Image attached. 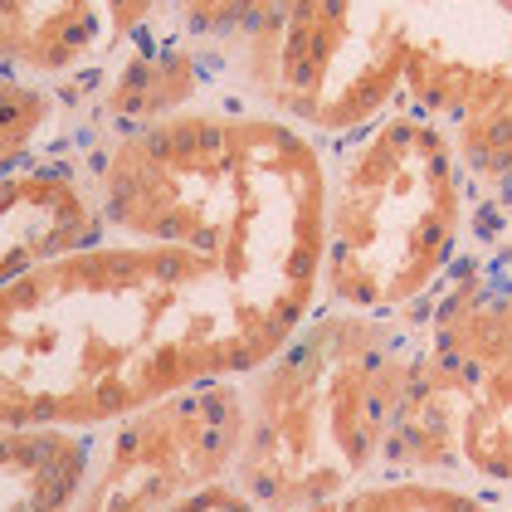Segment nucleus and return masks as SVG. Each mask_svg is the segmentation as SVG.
Returning a JSON list of instances; mask_svg holds the SVG:
<instances>
[{
  "instance_id": "nucleus-4",
  "label": "nucleus",
  "mask_w": 512,
  "mask_h": 512,
  "mask_svg": "<svg viewBox=\"0 0 512 512\" xmlns=\"http://www.w3.org/2000/svg\"><path fill=\"white\" fill-rule=\"evenodd\" d=\"M420 371L410 313L317 308L278 352L239 376L235 478L264 512H303L386 478Z\"/></svg>"
},
{
  "instance_id": "nucleus-3",
  "label": "nucleus",
  "mask_w": 512,
  "mask_h": 512,
  "mask_svg": "<svg viewBox=\"0 0 512 512\" xmlns=\"http://www.w3.org/2000/svg\"><path fill=\"white\" fill-rule=\"evenodd\" d=\"M215 79L322 142L420 113L464 157L478 215L512 205V0H293Z\"/></svg>"
},
{
  "instance_id": "nucleus-6",
  "label": "nucleus",
  "mask_w": 512,
  "mask_h": 512,
  "mask_svg": "<svg viewBox=\"0 0 512 512\" xmlns=\"http://www.w3.org/2000/svg\"><path fill=\"white\" fill-rule=\"evenodd\" d=\"M420 381L459 439L464 478L512 488V205L473 220L459 264L410 313Z\"/></svg>"
},
{
  "instance_id": "nucleus-12",
  "label": "nucleus",
  "mask_w": 512,
  "mask_h": 512,
  "mask_svg": "<svg viewBox=\"0 0 512 512\" xmlns=\"http://www.w3.org/2000/svg\"><path fill=\"white\" fill-rule=\"evenodd\" d=\"M303 512H512L503 493L444 478H376Z\"/></svg>"
},
{
  "instance_id": "nucleus-14",
  "label": "nucleus",
  "mask_w": 512,
  "mask_h": 512,
  "mask_svg": "<svg viewBox=\"0 0 512 512\" xmlns=\"http://www.w3.org/2000/svg\"><path fill=\"white\" fill-rule=\"evenodd\" d=\"M166 512H264L244 488H239L235 478H220V483H205V488H196L191 498H181L176 508Z\"/></svg>"
},
{
  "instance_id": "nucleus-10",
  "label": "nucleus",
  "mask_w": 512,
  "mask_h": 512,
  "mask_svg": "<svg viewBox=\"0 0 512 512\" xmlns=\"http://www.w3.org/2000/svg\"><path fill=\"white\" fill-rule=\"evenodd\" d=\"M93 464V430L0 420V512H74Z\"/></svg>"
},
{
  "instance_id": "nucleus-11",
  "label": "nucleus",
  "mask_w": 512,
  "mask_h": 512,
  "mask_svg": "<svg viewBox=\"0 0 512 512\" xmlns=\"http://www.w3.org/2000/svg\"><path fill=\"white\" fill-rule=\"evenodd\" d=\"M288 10H293V0H166L157 25H166L186 44H196L205 64L220 69L225 59H235L249 44L264 40Z\"/></svg>"
},
{
  "instance_id": "nucleus-5",
  "label": "nucleus",
  "mask_w": 512,
  "mask_h": 512,
  "mask_svg": "<svg viewBox=\"0 0 512 512\" xmlns=\"http://www.w3.org/2000/svg\"><path fill=\"white\" fill-rule=\"evenodd\" d=\"M478 191L454 142L395 108L327 142L322 303L366 317L415 313L464 254Z\"/></svg>"
},
{
  "instance_id": "nucleus-13",
  "label": "nucleus",
  "mask_w": 512,
  "mask_h": 512,
  "mask_svg": "<svg viewBox=\"0 0 512 512\" xmlns=\"http://www.w3.org/2000/svg\"><path fill=\"white\" fill-rule=\"evenodd\" d=\"M59 122H64V98L54 88L0 69V171L40 152L59 132Z\"/></svg>"
},
{
  "instance_id": "nucleus-7",
  "label": "nucleus",
  "mask_w": 512,
  "mask_h": 512,
  "mask_svg": "<svg viewBox=\"0 0 512 512\" xmlns=\"http://www.w3.org/2000/svg\"><path fill=\"white\" fill-rule=\"evenodd\" d=\"M239 376L200 381L93 430V464L74 512H166L235 473Z\"/></svg>"
},
{
  "instance_id": "nucleus-2",
  "label": "nucleus",
  "mask_w": 512,
  "mask_h": 512,
  "mask_svg": "<svg viewBox=\"0 0 512 512\" xmlns=\"http://www.w3.org/2000/svg\"><path fill=\"white\" fill-rule=\"evenodd\" d=\"M259 366L215 264L108 235L0 293V420L103 430Z\"/></svg>"
},
{
  "instance_id": "nucleus-8",
  "label": "nucleus",
  "mask_w": 512,
  "mask_h": 512,
  "mask_svg": "<svg viewBox=\"0 0 512 512\" xmlns=\"http://www.w3.org/2000/svg\"><path fill=\"white\" fill-rule=\"evenodd\" d=\"M215 98H220V83H215V69L205 64V54L152 20L74 98H64L59 137L88 142V137L137 132V127H157Z\"/></svg>"
},
{
  "instance_id": "nucleus-9",
  "label": "nucleus",
  "mask_w": 512,
  "mask_h": 512,
  "mask_svg": "<svg viewBox=\"0 0 512 512\" xmlns=\"http://www.w3.org/2000/svg\"><path fill=\"white\" fill-rule=\"evenodd\" d=\"M108 239L83 157L54 132L40 152L0 171V293L35 269Z\"/></svg>"
},
{
  "instance_id": "nucleus-1",
  "label": "nucleus",
  "mask_w": 512,
  "mask_h": 512,
  "mask_svg": "<svg viewBox=\"0 0 512 512\" xmlns=\"http://www.w3.org/2000/svg\"><path fill=\"white\" fill-rule=\"evenodd\" d=\"M69 147L93 176L108 235L181 244L215 264L259 361L317 313L327 230L322 137L215 98L157 127Z\"/></svg>"
},
{
  "instance_id": "nucleus-15",
  "label": "nucleus",
  "mask_w": 512,
  "mask_h": 512,
  "mask_svg": "<svg viewBox=\"0 0 512 512\" xmlns=\"http://www.w3.org/2000/svg\"><path fill=\"white\" fill-rule=\"evenodd\" d=\"M503 503H508V508H512V488H508V493H503Z\"/></svg>"
}]
</instances>
